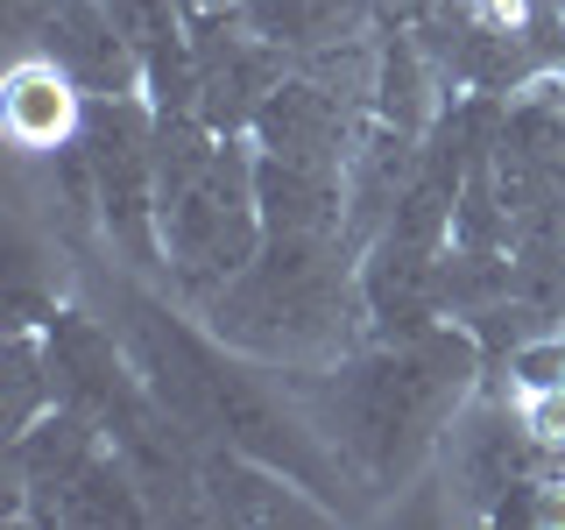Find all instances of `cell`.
Returning a JSON list of instances; mask_svg holds the SVG:
<instances>
[{"instance_id": "ba28073f", "label": "cell", "mask_w": 565, "mask_h": 530, "mask_svg": "<svg viewBox=\"0 0 565 530\" xmlns=\"http://www.w3.org/2000/svg\"><path fill=\"white\" fill-rule=\"evenodd\" d=\"M71 128V78L57 64H22L14 71V135L29 149H57V135Z\"/></svg>"}, {"instance_id": "5b68a950", "label": "cell", "mask_w": 565, "mask_h": 530, "mask_svg": "<svg viewBox=\"0 0 565 530\" xmlns=\"http://www.w3.org/2000/svg\"><path fill=\"white\" fill-rule=\"evenodd\" d=\"M191 78H199V114L220 135H234L241 120H255L262 99L282 85V50L262 43L241 14H226V22L199 29V43H191Z\"/></svg>"}, {"instance_id": "8992f818", "label": "cell", "mask_w": 565, "mask_h": 530, "mask_svg": "<svg viewBox=\"0 0 565 530\" xmlns=\"http://www.w3.org/2000/svg\"><path fill=\"white\" fill-rule=\"evenodd\" d=\"M367 0H241V22L276 50H332V43H353Z\"/></svg>"}, {"instance_id": "52a82bcc", "label": "cell", "mask_w": 565, "mask_h": 530, "mask_svg": "<svg viewBox=\"0 0 565 530\" xmlns=\"http://www.w3.org/2000/svg\"><path fill=\"white\" fill-rule=\"evenodd\" d=\"M516 432H523V424H509V417H467V424H452V474H459V488H467L473 502L516 488V453H523Z\"/></svg>"}, {"instance_id": "6da1fadb", "label": "cell", "mask_w": 565, "mask_h": 530, "mask_svg": "<svg viewBox=\"0 0 565 530\" xmlns=\"http://www.w3.org/2000/svg\"><path fill=\"white\" fill-rule=\"evenodd\" d=\"M473 375V347L467 332H396L361 361H340L311 382V411L340 438V453L353 467H367L375 481L403 474L411 459L431 446L438 432H452V411L467 396Z\"/></svg>"}, {"instance_id": "30bf717a", "label": "cell", "mask_w": 565, "mask_h": 530, "mask_svg": "<svg viewBox=\"0 0 565 530\" xmlns=\"http://www.w3.org/2000/svg\"><path fill=\"white\" fill-rule=\"evenodd\" d=\"M14 8V22H35V14H43V0H8Z\"/></svg>"}, {"instance_id": "7a4b0ae2", "label": "cell", "mask_w": 565, "mask_h": 530, "mask_svg": "<svg viewBox=\"0 0 565 530\" xmlns=\"http://www.w3.org/2000/svg\"><path fill=\"white\" fill-rule=\"evenodd\" d=\"M205 318L226 347L262 361H311L340 353L353 318H367L361 276H347V241L326 234H269L255 262L205 297Z\"/></svg>"}, {"instance_id": "9c48e42d", "label": "cell", "mask_w": 565, "mask_h": 530, "mask_svg": "<svg viewBox=\"0 0 565 530\" xmlns=\"http://www.w3.org/2000/svg\"><path fill=\"white\" fill-rule=\"evenodd\" d=\"M57 382H43V353H35V340H14L8 347V411H0V424H8V438L29 432V411L50 396Z\"/></svg>"}, {"instance_id": "3957f363", "label": "cell", "mask_w": 565, "mask_h": 530, "mask_svg": "<svg viewBox=\"0 0 565 530\" xmlns=\"http://www.w3.org/2000/svg\"><path fill=\"white\" fill-rule=\"evenodd\" d=\"M85 177H93V205L106 212L114 241L128 247V262L156 269L163 255V205H156V120L120 93L93 99L85 114Z\"/></svg>"}, {"instance_id": "277c9868", "label": "cell", "mask_w": 565, "mask_h": 530, "mask_svg": "<svg viewBox=\"0 0 565 530\" xmlns=\"http://www.w3.org/2000/svg\"><path fill=\"white\" fill-rule=\"evenodd\" d=\"M35 29H43V57L93 99L135 93V78L149 71L141 50H135V35H128V22L114 14V0H43Z\"/></svg>"}]
</instances>
